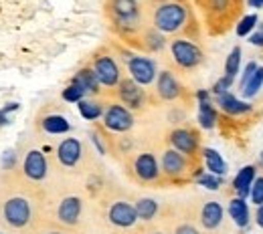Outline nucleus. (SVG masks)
I'll return each instance as SVG.
<instances>
[{
  "mask_svg": "<svg viewBox=\"0 0 263 234\" xmlns=\"http://www.w3.org/2000/svg\"><path fill=\"white\" fill-rule=\"evenodd\" d=\"M152 27L162 34H197V20L186 0H162L154 2Z\"/></svg>",
  "mask_w": 263,
  "mask_h": 234,
  "instance_id": "obj_1",
  "label": "nucleus"
},
{
  "mask_svg": "<svg viewBox=\"0 0 263 234\" xmlns=\"http://www.w3.org/2000/svg\"><path fill=\"white\" fill-rule=\"evenodd\" d=\"M107 16L116 33L132 38L142 33V4L140 0H107Z\"/></svg>",
  "mask_w": 263,
  "mask_h": 234,
  "instance_id": "obj_2",
  "label": "nucleus"
},
{
  "mask_svg": "<svg viewBox=\"0 0 263 234\" xmlns=\"http://www.w3.org/2000/svg\"><path fill=\"white\" fill-rule=\"evenodd\" d=\"M213 34L227 33L243 10V0H197Z\"/></svg>",
  "mask_w": 263,
  "mask_h": 234,
  "instance_id": "obj_3",
  "label": "nucleus"
},
{
  "mask_svg": "<svg viewBox=\"0 0 263 234\" xmlns=\"http://www.w3.org/2000/svg\"><path fill=\"white\" fill-rule=\"evenodd\" d=\"M170 55H172L174 65L182 71H195L204 61L202 49L186 36H178L170 42Z\"/></svg>",
  "mask_w": 263,
  "mask_h": 234,
  "instance_id": "obj_4",
  "label": "nucleus"
},
{
  "mask_svg": "<svg viewBox=\"0 0 263 234\" xmlns=\"http://www.w3.org/2000/svg\"><path fill=\"white\" fill-rule=\"evenodd\" d=\"M124 55V61L128 65V73H130V79H134L138 85L146 87V85H152L158 77V67H156V61L150 59V57H142V55H132L122 51Z\"/></svg>",
  "mask_w": 263,
  "mask_h": 234,
  "instance_id": "obj_5",
  "label": "nucleus"
},
{
  "mask_svg": "<svg viewBox=\"0 0 263 234\" xmlns=\"http://www.w3.org/2000/svg\"><path fill=\"white\" fill-rule=\"evenodd\" d=\"M160 172L164 174L168 180L178 182V180L186 178L193 172V160L186 158L184 154L168 147L162 154V158H160Z\"/></svg>",
  "mask_w": 263,
  "mask_h": 234,
  "instance_id": "obj_6",
  "label": "nucleus"
},
{
  "mask_svg": "<svg viewBox=\"0 0 263 234\" xmlns=\"http://www.w3.org/2000/svg\"><path fill=\"white\" fill-rule=\"evenodd\" d=\"M91 69L96 73V77L99 79L101 87H118V83L124 79L122 77V69L118 65V61L109 55V53H98L93 57Z\"/></svg>",
  "mask_w": 263,
  "mask_h": 234,
  "instance_id": "obj_7",
  "label": "nucleus"
},
{
  "mask_svg": "<svg viewBox=\"0 0 263 234\" xmlns=\"http://www.w3.org/2000/svg\"><path fill=\"white\" fill-rule=\"evenodd\" d=\"M134 113L122 103H111L103 109V127L114 134H126L134 127Z\"/></svg>",
  "mask_w": 263,
  "mask_h": 234,
  "instance_id": "obj_8",
  "label": "nucleus"
},
{
  "mask_svg": "<svg viewBox=\"0 0 263 234\" xmlns=\"http://www.w3.org/2000/svg\"><path fill=\"white\" fill-rule=\"evenodd\" d=\"M168 141L172 145V150L184 154L186 158L195 160L200 152V137H198L197 130L193 127H176L168 135Z\"/></svg>",
  "mask_w": 263,
  "mask_h": 234,
  "instance_id": "obj_9",
  "label": "nucleus"
},
{
  "mask_svg": "<svg viewBox=\"0 0 263 234\" xmlns=\"http://www.w3.org/2000/svg\"><path fill=\"white\" fill-rule=\"evenodd\" d=\"M132 169H134V176L144 182V184H154L160 180L162 172H160V164L156 160V156L152 152H142L134 158V164H132Z\"/></svg>",
  "mask_w": 263,
  "mask_h": 234,
  "instance_id": "obj_10",
  "label": "nucleus"
},
{
  "mask_svg": "<svg viewBox=\"0 0 263 234\" xmlns=\"http://www.w3.org/2000/svg\"><path fill=\"white\" fill-rule=\"evenodd\" d=\"M2 216H4L6 224H10L12 228H23L31 222V204L23 196H14V198L6 200Z\"/></svg>",
  "mask_w": 263,
  "mask_h": 234,
  "instance_id": "obj_11",
  "label": "nucleus"
},
{
  "mask_svg": "<svg viewBox=\"0 0 263 234\" xmlns=\"http://www.w3.org/2000/svg\"><path fill=\"white\" fill-rule=\"evenodd\" d=\"M118 99L124 107H128L130 111H138L146 105V91L142 89V85H138L134 79H122L116 87Z\"/></svg>",
  "mask_w": 263,
  "mask_h": 234,
  "instance_id": "obj_12",
  "label": "nucleus"
},
{
  "mask_svg": "<svg viewBox=\"0 0 263 234\" xmlns=\"http://www.w3.org/2000/svg\"><path fill=\"white\" fill-rule=\"evenodd\" d=\"M107 220L118 228H132L138 222L136 206L126 200H116L107 210Z\"/></svg>",
  "mask_w": 263,
  "mask_h": 234,
  "instance_id": "obj_13",
  "label": "nucleus"
},
{
  "mask_svg": "<svg viewBox=\"0 0 263 234\" xmlns=\"http://www.w3.org/2000/svg\"><path fill=\"white\" fill-rule=\"evenodd\" d=\"M156 93L162 101H176L182 97L184 89L172 71H160L156 77Z\"/></svg>",
  "mask_w": 263,
  "mask_h": 234,
  "instance_id": "obj_14",
  "label": "nucleus"
},
{
  "mask_svg": "<svg viewBox=\"0 0 263 234\" xmlns=\"http://www.w3.org/2000/svg\"><path fill=\"white\" fill-rule=\"evenodd\" d=\"M83 156V145L77 137H67L57 145V160L65 167H75Z\"/></svg>",
  "mask_w": 263,
  "mask_h": 234,
  "instance_id": "obj_15",
  "label": "nucleus"
},
{
  "mask_svg": "<svg viewBox=\"0 0 263 234\" xmlns=\"http://www.w3.org/2000/svg\"><path fill=\"white\" fill-rule=\"evenodd\" d=\"M47 169H49V166H47V158H45V154H43L41 150H31V152L25 156L23 172H25V176H27L29 180H33V182L45 180Z\"/></svg>",
  "mask_w": 263,
  "mask_h": 234,
  "instance_id": "obj_16",
  "label": "nucleus"
},
{
  "mask_svg": "<svg viewBox=\"0 0 263 234\" xmlns=\"http://www.w3.org/2000/svg\"><path fill=\"white\" fill-rule=\"evenodd\" d=\"M81 210H83V202L77 196H67L61 200L59 208H57V220L65 226H75L79 222V216H81Z\"/></svg>",
  "mask_w": 263,
  "mask_h": 234,
  "instance_id": "obj_17",
  "label": "nucleus"
},
{
  "mask_svg": "<svg viewBox=\"0 0 263 234\" xmlns=\"http://www.w3.org/2000/svg\"><path fill=\"white\" fill-rule=\"evenodd\" d=\"M219 109L223 113H227L231 117H239V115H245V113H251L253 111V105L247 103V101H241L239 97H235L233 93H223V95H217L215 97Z\"/></svg>",
  "mask_w": 263,
  "mask_h": 234,
  "instance_id": "obj_18",
  "label": "nucleus"
},
{
  "mask_svg": "<svg viewBox=\"0 0 263 234\" xmlns=\"http://www.w3.org/2000/svg\"><path fill=\"white\" fill-rule=\"evenodd\" d=\"M223 218H225V210H223V206L219 202L209 200L202 204V208H200V224H202V228L217 230L223 224Z\"/></svg>",
  "mask_w": 263,
  "mask_h": 234,
  "instance_id": "obj_19",
  "label": "nucleus"
},
{
  "mask_svg": "<svg viewBox=\"0 0 263 234\" xmlns=\"http://www.w3.org/2000/svg\"><path fill=\"white\" fill-rule=\"evenodd\" d=\"M255 178H257V167L255 166H245L237 172V176L233 180V190L237 192L239 198H247L249 196Z\"/></svg>",
  "mask_w": 263,
  "mask_h": 234,
  "instance_id": "obj_20",
  "label": "nucleus"
},
{
  "mask_svg": "<svg viewBox=\"0 0 263 234\" xmlns=\"http://www.w3.org/2000/svg\"><path fill=\"white\" fill-rule=\"evenodd\" d=\"M227 212H229L231 220L239 226V228H247L249 222H251V212H249V204L245 202V198H239L235 196L227 206Z\"/></svg>",
  "mask_w": 263,
  "mask_h": 234,
  "instance_id": "obj_21",
  "label": "nucleus"
},
{
  "mask_svg": "<svg viewBox=\"0 0 263 234\" xmlns=\"http://www.w3.org/2000/svg\"><path fill=\"white\" fill-rule=\"evenodd\" d=\"M73 83H77L85 91V95H98L99 87H101V83H99V79L96 77V73H93L91 67L79 69L75 73V77H73Z\"/></svg>",
  "mask_w": 263,
  "mask_h": 234,
  "instance_id": "obj_22",
  "label": "nucleus"
},
{
  "mask_svg": "<svg viewBox=\"0 0 263 234\" xmlns=\"http://www.w3.org/2000/svg\"><path fill=\"white\" fill-rule=\"evenodd\" d=\"M140 45L144 51L148 53H158L166 47V34H162L160 31H156L154 27L150 29H144L140 33Z\"/></svg>",
  "mask_w": 263,
  "mask_h": 234,
  "instance_id": "obj_23",
  "label": "nucleus"
},
{
  "mask_svg": "<svg viewBox=\"0 0 263 234\" xmlns=\"http://www.w3.org/2000/svg\"><path fill=\"white\" fill-rule=\"evenodd\" d=\"M200 156H202V160H204V167H206L211 174L221 176V178L227 174V162L223 160V156H221L217 150H213V147H202V150H200Z\"/></svg>",
  "mask_w": 263,
  "mask_h": 234,
  "instance_id": "obj_24",
  "label": "nucleus"
},
{
  "mask_svg": "<svg viewBox=\"0 0 263 234\" xmlns=\"http://www.w3.org/2000/svg\"><path fill=\"white\" fill-rule=\"evenodd\" d=\"M41 127H43L47 134L61 135V134H67V132L71 130V123L67 121V117H63V115L51 113V115L43 117V121H41Z\"/></svg>",
  "mask_w": 263,
  "mask_h": 234,
  "instance_id": "obj_25",
  "label": "nucleus"
},
{
  "mask_svg": "<svg viewBox=\"0 0 263 234\" xmlns=\"http://www.w3.org/2000/svg\"><path fill=\"white\" fill-rule=\"evenodd\" d=\"M219 121V113L213 105V101H198V123L204 130H213Z\"/></svg>",
  "mask_w": 263,
  "mask_h": 234,
  "instance_id": "obj_26",
  "label": "nucleus"
},
{
  "mask_svg": "<svg viewBox=\"0 0 263 234\" xmlns=\"http://www.w3.org/2000/svg\"><path fill=\"white\" fill-rule=\"evenodd\" d=\"M77 107H79V113H81V117L83 119H87V121H96L99 117H103V107H101V103L93 99H81L77 103Z\"/></svg>",
  "mask_w": 263,
  "mask_h": 234,
  "instance_id": "obj_27",
  "label": "nucleus"
},
{
  "mask_svg": "<svg viewBox=\"0 0 263 234\" xmlns=\"http://www.w3.org/2000/svg\"><path fill=\"white\" fill-rule=\"evenodd\" d=\"M136 214H138V220H152L156 214H158V202L152 200V198H140L136 202Z\"/></svg>",
  "mask_w": 263,
  "mask_h": 234,
  "instance_id": "obj_28",
  "label": "nucleus"
},
{
  "mask_svg": "<svg viewBox=\"0 0 263 234\" xmlns=\"http://www.w3.org/2000/svg\"><path fill=\"white\" fill-rule=\"evenodd\" d=\"M263 87V67L259 65L257 71L251 75V79L243 85V89H241V95L245 97V99H251V97H255L257 93H259V89Z\"/></svg>",
  "mask_w": 263,
  "mask_h": 234,
  "instance_id": "obj_29",
  "label": "nucleus"
},
{
  "mask_svg": "<svg viewBox=\"0 0 263 234\" xmlns=\"http://www.w3.org/2000/svg\"><path fill=\"white\" fill-rule=\"evenodd\" d=\"M259 25V18H257V14H245V16H241L239 20H237V27H235V31L239 36H249L251 33H255V27Z\"/></svg>",
  "mask_w": 263,
  "mask_h": 234,
  "instance_id": "obj_30",
  "label": "nucleus"
},
{
  "mask_svg": "<svg viewBox=\"0 0 263 234\" xmlns=\"http://www.w3.org/2000/svg\"><path fill=\"white\" fill-rule=\"evenodd\" d=\"M239 69H241V49L235 47L229 53L227 61H225V75L231 77V79H235L237 73H239Z\"/></svg>",
  "mask_w": 263,
  "mask_h": 234,
  "instance_id": "obj_31",
  "label": "nucleus"
},
{
  "mask_svg": "<svg viewBox=\"0 0 263 234\" xmlns=\"http://www.w3.org/2000/svg\"><path fill=\"white\" fill-rule=\"evenodd\" d=\"M198 186H204L206 190H219L223 186V178L221 176H215L211 172H202L197 178Z\"/></svg>",
  "mask_w": 263,
  "mask_h": 234,
  "instance_id": "obj_32",
  "label": "nucleus"
},
{
  "mask_svg": "<svg viewBox=\"0 0 263 234\" xmlns=\"http://www.w3.org/2000/svg\"><path fill=\"white\" fill-rule=\"evenodd\" d=\"M63 99L67 101V103H79L81 99H85V91L77 85V83H69L65 89H63Z\"/></svg>",
  "mask_w": 263,
  "mask_h": 234,
  "instance_id": "obj_33",
  "label": "nucleus"
},
{
  "mask_svg": "<svg viewBox=\"0 0 263 234\" xmlns=\"http://www.w3.org/2000/svg\"><path fill=\"white\" fill-rule=\"evenodd\" d=\"M249 200L255 206H261L263 204V176H257L253 186H251V192H249Z\"/></svg>",
  "mask_w": 263,
  "mask_h": 234,
  "instance_id": "obj_34",
  "label": "nucleus"
},
{
  "mask_svg": "<svg viewBox=\"0 0 263 234\" xmlns=\"http://www.w3.org/2000/svg\"><path fill=\"white\" fill-rule=\"evenodd\" d=\"M233 81L235 79H231L227 75H223L215 85H213V89H211V93L217 97V95H223V93H229V89L233 87Z\"/></svg>",
  "mask_w": 263,
  "mask_h": 234,
  "instance_id": "obj_35",
  "label": "nucleus"
},
{
  "mask_svg": "<svg viewBox=\"0 0 263 234\" xmlns=\"http://www.w3.org/2000/svg\"><path fill=\"white\" fill-rule=\"evenodd\" d=\"M257 67H259V63H257V61H249V63H247V67H245L243 75H241V81H239V89H243V85L251 79V75L257 71Z\"/></svg>",
  "mask_w": 263,
  "mask_h": 234,
  "instance_id": "obj_36",
  "label": "nucleus"
},
{
  "mask_svg": "<svg viewBox=\"0 0 263 234\" xmlns=\"http://www.w3.org/2000/svg\"><path fill=\"white\" fill-rule=\"evenodd\" d=\"M249 42L255 45V47H259V49H263V31H257V33L249 34Z\"/></svg>",
  "mask_w": 263,
  "mask_h": 234,
  "instance_id": "obj_37",
  "label": "nucleus"
},
{
  "mask_svg": "<svg viewBox=\"0 0 263 234\" xmlns=\"http://www.w3.org/2000/svg\"><path fill=\"white\" fill-rule=\"evenodd\" d=\"M174 234H198V230L193 224H180V226L174 230Z\"/></svg>",
  "mask_w": 263,
  "mask_h": 234,
  "instance_id": "obj_38",
  "label": "nucleus"
},
{
  "mask_svg": "<svg viewBox=\"0 0 263 234\" xmlns=\"http://www.w3.org/2000/svg\"><path fill=\"white\" fill-rule=\"evenodd\" d=\"M91 139H93V143H96V147H98L99 154H105V143L101 141V135L93 132V134H91Z\"/></svg>",
  "mask_w": 263,
  "mask_h": 234,
  "instance_id": "obj_39",
  "label": "nucleus"
},
{
  "mask_svg": "<svg viewBox=\"0 0 263 234\" xmlns=\"http://www.w3.org/2000/svg\"><path fill=\"white\" fill-rule=\"evenodd\" d=\"M2 166L4 167L14 166V154H12V152H6V154H4V158H2Z\"/></svg>",
  "mask_w": 263,
  "mask_h": 234,
  "instance_id": "obj_40",
  "label": "nucleus"
},
{
  "mask_svg": "<svg viewBox=\"0 0 263 234\" xmlns=\"http://www.w3.org/2000/svg\"><path fill=\"white\" fill-rule=\"evenodd\" d=\"M255 224L263 228V204L261 206H257V210H255Z\"/></svg>",
  "mask_w": 263,
  "mask_h": 234,
  "instance_id": "obj_41",
  "label": "nucleus"
},
{
  "mask_svg": "<svg viewBox=\"0 0 263 234\" xmlns=\"http://www.w3.org/2000/svg\"><path fill=\"white\" fill-rule=\"evenodd\" d=\"M197 99L198 101H211V91H206V89H200L197 93Z\"/></svg>",
  "mask_w": 263,
  "mask_h": 234,
  "instance_id": "obj_42",
  "label": "nucleus"
},
{
  "mask_svg": "<svg viewBox=\"0 0 263 234\" xmlns=\"http://www.w3.org/2000/svg\"><path fill=\"white\" fill-rule=\"evenodd\" d=\"M247 4L251 8H263V0H247Z\"/></svg>",
  "mask_w": 263,
  "mask_h": 234,
  "instance_id": "obj_43",
  "label": "nucleus"
},
{
  "mask_svg": "<svg viewBox=\"0 0 263 234\" xmlns=\"http://www.w3.org/2000/svg\"><path fill=\"white\" fill-rule=\"evenodd\" d=\"M2 123H8V117H6L4 111H0V125H2Z\"/></svg>",
  "mask_w": 263,
  "mask_h": 234,
  "instance_id": "obj_44",
  "label": "nucleus"
},
{
  "mask_svg": "<svg viewBox=\"0 0 263 234\" xmlns=\"http://www.w3.org/2000/svg\"><path fill=\"white\" fill-rule=\"evenodd\" d=\"M259 166L263 167V152H261V154H259Z\"/></svg>",
  "mask_w": 263,
  "mask_h": 234,
  "instance_id": "obj_45",
  "label": "nucleus"
},
{
  "mask_svg": "<svg viewBox=\"0 0 263 234\" xmlns=\"http://www.w3.org/2000/svg\"><path fill=\"white\" fill-rule=\"evenodd\" d=\"M49 234H63V232H57V230H53V232H49Z\"/></svg>",
  "mask_w": 263,
  "mask_h": 234,
  "instance_id": "obj_46",
  "label": "nucleus"
},
{
  "mask_svg": "<svg viewBox=\"0 0 263 234\" xmlns=\"http://www.w3.org/2000/svg\"><path fill=\"white\" fill-rule=\"evenodd\" d=\"M259 31H263V23H261V25H259Z\"/></svg>",
  "mask_w": 263,
  "mask_h": 234,
  "instance_id": "obj_47",
  "label": "nucleus"
},
{
  "mask_svg": "<svg viewBox=\"0 0 263 234\" xmlns=\"http://www.w3.org/2000/svg\"><path fill=\"white\" fill-rule=\"evenodd\" d=\"M152 234H162V232H152Z\"/></svg>",
  "mask_w": 263,
  "mask_h": 234,
  "instance_id": "obj_48",
  "label": "nucleus"
},
{
  "mask_svg": "<svg viewBox=\"0 0 263 234\" xmlns=\"http://www.w3.org/2000/svg\"><path fill=\"white\" fill-rule=\"evenodd\" d=\"M156 2H162V0H156Z\"/></svg>",
  "mask_w": 263,
  "mask_h": 234,
  "instance_id": "obj_49",
  "label": "nucleus"
}]
</instances>
